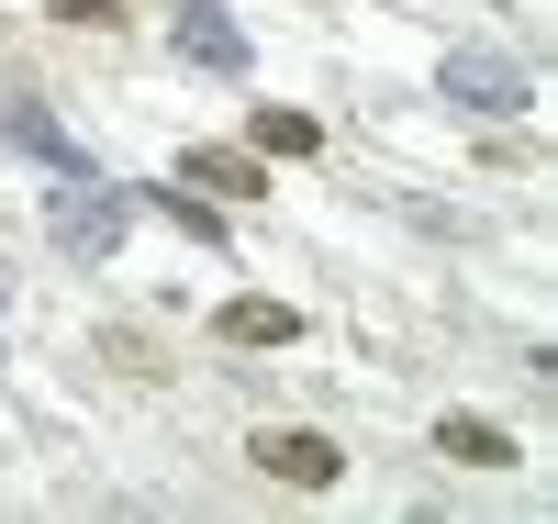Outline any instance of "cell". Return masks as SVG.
I'll return each mask as SVG.
<instances>
[{
	"mask_svg": "<svg viewBox=\"0 0 558 524\" xmlns=\"http://www.w3.org/2000/svg\"><path fill=\"white\" fill-rule=\"evenodd\" d=\"M246 134H257V157H313V146H324V123H313V112H268V101H257Z\"/></svg>",
	"mask_w": 558,
	"mask_h": 524,
	"instance_id": "10",
	"label": "cell"
},
{
	"mask_svg": "<svg viewBox=\"0 0 558 524\" xmlns=\"http://www.w3.org/2000/svg\"><path fill=\"white\" fill-rule=\"evenodd\" d=\"M0 146H23L34 168H57V179H78V168H89V146H78V134L45 112V101H0Z\"/></svg>",
	"mask_w": 558,
	"mask_h": 524,
	"instance_id": "5",
	"label": "cell"
},
{
	"mask_svg": "<svg viewBox=\"0 0 558 524\" xmlns=\"http://www.w3.org/2000/svg\"><path fill=\"white\" fill-rule=\"evenodd\" d=\"M168 45H179V57H191L202 78H246V68H257V45H246V23L223 12V0H179Z\"/></svg>",
	"mask_w": 558,
	"mask_h": 524,
	"instance_id": "3",
	"label": "cell"
},
{
	"mask_svg": "<svg viewBox=\"0 0 558 524\" xmlns=\"http://www.w3.org/2000/svg\"><path fill=\"white\" fill-rule=\"evenodd\" d=\"M436 89H447L458 112H492V123L536 112V68H525V57H502V45H458V57L436 68Z\"/></svg>",
	"mask_w": 558,
	"mask_h": 524,
	"instance_id": "2",
	"label": "cell"
},
{
	"mask_svg": "<svg viewBox=\"0 0 558 524\" xmlns=\"http://www.w3.org/2000/svg\"><path fill=\"white\" fill-rule=\"evenodd\" d=\"M246 458L268 468V480H291V491H336V468H347V458H336V436H313V424H268Z\"/></svg>",
	"mask_w": 558,
	"mask_h": 524,
	"instance_id": "4",
	"label": "cell"
},
{
	"mask_svg": "<svg viewBox=\"0 0 558 524\" xmlns=\"http://www.w3.org/2000/svg\"><path fill=\"white\" fill-rule=\"evenodd\" d=\"M213 336H223V346H291V336H302V313H291V302H268V291H246V302H223V313H213Z\"/></svg>",
	"mask_w": 558,
	"mask_h": 524,
	"instance_id": "6",
	"label": "cell"
},
{
	"mask_svg": "<svg viewBox=\"0 0 558 524\" xmlns=\"http://www.w3.org/2000/svg\"><path fill=\"white\" fill-rule=\"evenodd\" d=\"M57 23H78V34H101V23H123L112 0H57Z\"/></svg>",
	"mask_w": 558,
	"mask_h": 524,
	"instance_id": "11",
	"label": "cell"
},
{
	"mask_svg": "<svg viewBox=\"0 0 558 524\" xmlns=\"http://www.w3.org/2000/svg\"><path fill=\"white\" fill-rule=\"evenodd\" d=\"M146 202H157V212H168L179 234H191V246H213V257H223V212L202 202V190H191V179H179V190H146Z\"/></svg>",
	"mask_w": 558,
	"mask_h": 524,
	"instance_id": "9",
	"label": "cell"
},
{
	"mask_svg": "<svg viewBox=\"0 0 558 524\" xmlns=\"http://www.w3.org/2000/svg\"><path fill=\"white\" fill-rule=\"evenodd\" d=\"M179 179H191V190H223V202H257V190H268V168L235 157V146H191V157H179Z\"/></svg>",
	"mask_w": 558,
	"mask_h": 524,
	"instance_id": "7",
	"label": "cell"
},
{
	"mask_svg": "<svg viewBox=\"0 0 558 524\" xmlns=\"http://www.w3.org/2000/svg\"><path fill=\"white\" fill-rule=\"evenodd\" d=\"M436 458H458V468H514V436L481 424V413H447L436 424Z\"/></svg>",
	"mask_w": 558,
	"mask_h": 524,
	"instance_id": "8",
	"label": "cell"
},
{
	"mask_svg": "<svg viewBox=\"0 0 558 524\" xmlns=\"http://www.w3.org/2000/svg\"><path fill=\"white\" fill-rule=\"evenodd\" d=\"M123 223H134V190H101V168L45 190V234H57V257H78V268H101L123 246Z\"/></svg>",
	"mask_w": 558,
	"mask_h": 524,
	"instance_id": "1",
	"label": "cell"
}]
</instances>
